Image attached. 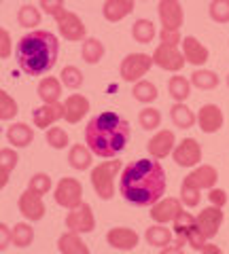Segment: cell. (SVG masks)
<instances>
[{"instance_id": "6da1fadb", "label": "cell", "mask_w": 229, "mask_h": 254, "mask_svg": "<svg viewBox=\"0 0 229 254\" xmlns=\"http://www.w3.org/2000/svg\"><path fill=\"white\" fill-rule=\"evenodd\" d=\"M165 170L157 159H136L125 165L119 178V193L132 205H153L165 193Z\"/></svg>"}, {"instance_id": "7a4b0ae2", "label": "cell", "mask_w": 229, "mask_h": 254, "mask_svg": "<svg viewBox=\"0 0 229 254\" xmlns=\"http://www.w3.org/2000/svg\"><path fill=\"white\" fill-rule=\"evenodd\" d=\"M60 55V41L49 30H30L15 47V62L23 74L43 76L55 66Z\"/></svg>"}, {"instance_id": "3957f363", "label": "cell", "mask_w": 229, "mask_h": 254, "mask_svg": "<svg viewBox=\"0 0 229 254\" xmlns=\"http://www.w3.org/2000/svg\"><path fill=\"white\" fill-rule=\"evenodd\" d=\"M130 123L117 113H100L89 119L85 127V144L93 155L113 159L128 146L130 142Z\"/></svg>"}, {"instance_id": "277c9868", "label": "cell", "mask_w": 229, "mask_h": 254, "mask_svg": "<svg viewBox=\"0 0 229 254\" xmlns=\"http://www.w3.org/2000/svg\"><path fill=\"white\" fill-rule=\"evenodd\" d=\"M121 170H123V163L119 161V159L102 161L91 170L89 180H91V187H93V190H96V195L100 197V199L108 201L110 197L115 195V178L119 176Z\"/></svg>"}, {"instance_id": "5b68a950", "label": "cell", "mask_w": 229, "mask_h": 254, "mask_svg": "<svg viewBox=\"0 0 229 254\" xmlns=\"http://www.w3.org/2000/svg\"><path fill=\"white\" fill-rule=\"evenodd\" d=\"M53 199H55V203L62 205V208H66V210H73V208H76V205H81L83 203L81 180L64 176L53 189Z\"/></svg>"}, {"instance_id": "8992f818", "label": "cell", "mask_w": 229, "mask_h": 254, "mask_svg": "<svg viewBox=\"0 0 229 254\" xmlns=\"http://www.w3.org/2000/svg\"><path fill=\"white\" fill-rule=\"evenodd\" d=\"M151 68H153V58L149 53H130L121 60L119 74L125 83H138Z\"/></svg>"}, {"instance_id": "52a82bcc", "label": "cell", "mask_w": 229, "mask_h": 254, "mask_svg": "<svg viewBox=\"0 0 229 254\" xmlns=\"http://www.w3.org/2000/svg\"><path fill=\"white\" fill-rule=\"evenodd\" d=\"M66 229L73 233H91L93 229H96V216H93V210L89 203H81L73 208L68 214H66Z\"/></svg>"}, {"instance_id": "ba28073f", "label": "cell", "mask_w": 229, "mask_h": 254, "mask_svg": "<svg viewBox=\"0 0 229 254\" xmlns=\"http://www.w3.org/2000/svg\"><path fill=\"white\" fill-rule=\"evenodd\" d=\"M55 23H58V30L60 34L66 38V41H85V34H87V30H85V23L83 19L78 17L76 13L73 11H60L55 15Z\"/></svg>"}, {"instance_id": "9c48e42d", "label": "cell", "mask_w": 229, "mask_h": 254, "mask_svg": "<svg viewBox=\"0 0 229 254\" xmlns=\"http://www.w3.org/2000/svg\"><path fill=\"white\" fill-rule=\"evenodd\" d=\"M153 66H159L161 70H168V72H180L185 66V58L183 53L178 51V47L174 45H157V49L153 51Z\"/></svg>"}, {"instance_id": "30bf717a", "label": "cell", "mask_w": 229, "mask_h": 254, "mask_svg": "<svg viewBox=\"0 0 229 254\" xmlns=\"http://www.w3.org/2000/svg\"><path fill=\"white\" fill-rule=\"evenodd\" d=\"M202 155H204L202 146L195 138H185L172 150V159H174V163L180 165V168H195V165H200Z\"/></svg>"}, {"instance_id": "8fae6325", "label": "cell", "mask_w": 229, "mask_h": 254, "mask_svg": "<svg viewBox=\"0 0 229 254\" xmlns=\"http://www.w3.org/2000/svg\"><path fill=\"white\" fill-rule=\"evenodd\" d=\"M223 220H225V212H223V208H217V205H208V208H204L195 216L197 229H200L202 235L206 237V240L217 237L221 225H223Z\"/></svg>"}, {"instance_id": "7c38bea8", "label": "cell", "mask_w": 229, "mask_h": 254, "mask_svg": "<svg viewBox=\"0 0 229 254\" xmlns=\"http://www.w3.org/2000/svg\"><path fill=\"white\" fill-rule=\"evenodd\" d=\"M157 13H159L161 28L165 30H180V26L185 21V11L178 0H159Z\"/></svg>"}, {"instance_id": "4fadbf2b", "label": "cell", "mask_w": 229, "mask_h": 254, "mask_svg": "<svg viewBox=\"0 0 229 254\" xmlns=\"http://www.w3.org/2000/svg\"><path fill=\"white\" fill-rule=\"evenodd\" d=\"M17 208H19V214L28 222H38L45 218V203H43V197L32 193V190H23L19 195V201H17Z\"/></svg>"}, {"instance_id": "5bb4252c", "label": "cell", "mask_w": 229, "mask_h": 254, "mask_svg": "<svg viewBox=\"0 0 229 254\" xmlns=\"http://www.w3.org/2000/svg\"><path fill=\"white\" fill-rule=\"evenodd\" d=\"M176 146V136L172 129H159L155 136L149 140L147 150H149V157L151 159H165L168 155H172V150Z\"/></svg>"}, {"instance_id": "9a60e30c", "label": "cell", "mask_w": 229, "mask_h": 254, "mask_svg": "<svg viewBox=\"0 0 229 254\" xmlns=\"http://www.w3.org/2000/svg\"><path fill=\"white\" fill-rule=\"evenodd\" d=\"M180 212H183V203L178 197H165V199L161 197L159 201L151 205V218L157 225H165V222L174 220Z\"/></svg>"}, {"instance_id": "2e32d148", "label": "cell", "mask_w": 229, "mask_h": 254, "mask_svg": "<svg viewBox=\"0 0 229 254\" xmlns=\"http://www.w3.org/2000/svg\"><path fill=\"white\" fill-rule=\"evenodd\" d=\"M195 119H197V125H200V129L204 133H217L225 123L223 110H221L217 104H204Z\"/></svg>"}, {"instance_id": "e0dca14e", "label": "cell", "mask_w": 229, "mask_h": 254, "mask_svg": "<svg viewBox=\"0 0 229 254\" xmlns=\"http://www.w3.org/2000/svg\"><path fill=\"white\" fill-rule=\"evenodd\" d=\"M106 242L115 250H134L140 244V235L130 227H115L106 233Z\"/></svg>"}, {"instance_id": "ac0fdd59", "label": "cell", "mask_w": 229, "mask_h": 254, "mask_svg": "<svg viewBox=\"0 0 229 254\" xmlns=\"http://www.w3.org/2000/svg\"><path fill=\"white\" fill-rule=\"evenodd\" d=\"M217 180H219L217 168H212V165H197L193 172H189V176L183 182L189 187L200 189V190H210L217 185Z\"/></svg>"}, {"instance_id": "d6986e66", "label": "cell", "mask_w": 229, "mask_h": 254, "mask_svg": "<svg viewBox=\"0 0 229 254\" xmlns=\"http://www.w3.org/2000/svg\"><path fill=\"white\" fill-rule=\"evenodd\" d=\"M180 45H183V58H185V62L193 64L195 68H202L204 64L208 62V58H210L208 47L202 45L195 36H185L183 41H180Z\"/></svg>"}, {"instance_id": "ffe728a7", "label": "cell", "mask_w": 229, "mask_h": 254, "mask_svg": "<svg viewBox=\"0 0 229 254\" xmlns=\"http://www.w3.org/2000/svg\"><path fill=\"white\" fill-rule=\"evenodd\" d=\"M32 119H34V127L47 131V127H51L53 123H58L60 119H64V104L55 102V104H43V106H38V108H34Z\"/></svg>"}, {"instance_id": "44dd1931", "label": "cell", "mask_w": 229, "mask_h": 254, "mask_svg": "<svg viewBox=\"0 0 229 254\" xmlns=\"http://www.w3.org/2000/svg\"><path fill=\"white\" fill-rule=\"evenodd\" d=\"M89 113V100L81 93L68 95L64 102V119L68 123H78L81 119Z\"/></svg>"}, {"instance_id": "7402d4cb", "label": "cell", "mask_w": 229, "mask_h": 254, "mask_svg": "<svg viewBox=\"0 0 229 254\" xmlns=\"http://www.w3.org/2000/svg\"><path fill=\"white\" fill-rule=\"evenodd\" d=\"M134 4H136V0H104L102 15H104L106 21L117 23V21L125 19L134 11Z\"/></svg>"}, {"instance_id": "603a6c76", "label": "cell", "mask_w": 229, "mask_h": 254, "mask_svg": "<svg viewBox=\"0 0 229 254\" xmlns=\"http://www.w3.org/2000/svg\"><path fill=\"white\" fill-rule=\"evenodd\" d=\"M6 140L15 148H26L34 142V129L28 123H13L6 129Z\"/></svg>"}, {"instance_id": "cb8c5ba5", "label": "cell", "mask_w": 229, "mask_h": 254, "mask_svg": "<svg viewBox=\"0 0 229 254\" xmlns=\"http://www.w3.org/2000/svg\"><path fill=\"white\" fill-rule=\"evenodd\" d=\"M36 93L43 104H55V102H60L62 95V81L55 76H43L36 87Z\"/></svg>"}, {"instance_id": "d4e9b609", "label": "cell", "mask_w": 229, "mask_h": 254, "mask_svg": "<svg viewBox=\"0 0 229 254\" xmlns=\"http://www.w3.org/2000/svg\"><path fill=\"white\" fill-rule=\"evenodd\" d=\"M58 250L60 254H89V246L81 240L78 233L66 231L58 237Z\"/></svg>"}, {"instance_id": "484cf974", "label": "cell", "mask_w": 229, "mask_h": 254, "mask_svg": "<svg viewBox=\"0 0 229 254\" xmlns=\"http://www.w3.org/2000/svg\"><path fill=\"white\" fill-rule=\"evenodd\" d=\"M172 222H174V227H172V233L176 235V246H180V248H183V246L187 244V235L197 227L195 216L183 210V212H180Z\"/></svg>"}, {"instance_id": "4316f807", "label": "cell", "mask_w": 229, "mask_h": 254, "mask_svg": "<svg viewBox=\"0 0 229 254\" xmlns=\"http://www.w3.org/2000/svg\"><path fill=\"white\" fill-rule=\"evenodd\" d=\"M170 119H172V123H174L176 127H180V129H191V127L197 123L193 110L189 108L185 102H174V104H172Z\"/></svg>"}, {"instance_id": "83f0119b", "label": "cell", "mask_w": 229, "mask_h": 254, "mask_svg": "<svg viewBox=\"0 0 229 254\" xmlns=\"http://www.w3.org/2000/svg\"><path fill=\"white\" fill-rule=\"evenodd\" d=\"M145 240L149 242V246H155V248H165V246H170L172 240H174V233L170 231L165 225H151L145 231Z\"/></svg>"}, {"instance_id": "f1b7e54d", "label": "cell", "mask_w": 229, "mask_h": 254, "mask_svg": "<svg viewBox=\"0 0 229 254\" xmlns=\"http://www.w3.org/2000/svg\"><path fill=\"white\" fill-rule=\"evenodd\" d=\"M189 81H191V87H197L202 91H210V89H217L221 78L217 72H212L208 68H195Z\"/></svg>"}, {"instance_id": "f546056e", "label": "cell", "mask_w": 229, "mask_h": 254, "mask_svg": "<svg viewBox=\"0 0 229 254\" xmlns=\"http://www.w3.org/2000/svg\"><path fill=\"white\" fill-rule=\"evenodd\" d=\"M91 150L87 148V144H75L68 150V163L70 168H75L78 172H85L91 168Z\"/></svg>"}, {"instance_id": "4dcf8cb0", "label": "cell", "mask_w": 229, "mask_h": 254, "mask_svg": "<svg viewBox=\"0 0 229 254\" xmlns=\"http://www.w3.org/2000/svg\"><path fill=\"white\" fill-rule=\"evenodd\" d=\"M157 36L155 23L151 19H136L132 26V38L140 45H149L153 43V38Z\"/></svg>"}, {"instance_id": "1f68e13d", "label": "cell", "mask_w": 229, "mask_h": 254, "mask_svg": "<svg viewBox=\"0 0 229 254\" xmlns=\"http://www.w3.org/2000/svg\"><path fill=\"white\" fill-rule=\"evenodd\" d=\"M104 43L100 41V38H85L83 45H81V55H83V60L87 62V64H98L102 58H104Z\"/></svg>"}, {"instance_id": "d6a6232c", "label": "cell", "mask_w": 229, "mask_h": 254, "mask_svg": "<svg viewBox=\"0 0 229 254\" xmlns=\"http://www.w3.org/2000/svg\"><path fill=\"white\" fill-rule=\"evenodd\" d=\"M132 95H134V100H138L142 102V104H153V102L159 98V91H157V87L151 83V81H138V83H134V89H132Z\"/></svg>"}, {"instance_id": "836d02e7", "label": "cell", "mask_w": 229, "mask_h": 254, "mask_svg": "<svg viewBox=\"0 0 229 254\" xmlns=\"http://www.w3.org/2000/svg\"><path fill=\"white\" fill-rule=\"evenodd\" d=\"M168 91L174 102H185V100H189V95H191V81L180 74H174L168 83Z\"/></svg>"}, {"instance_id": "e575fe53", "label": "cell", "mask_w": 229, "mask_h": 254, "mask_svg": "<svg viewBox=\"0 0 229 254\" xmlns=\"http://www.w3.org/2000/svg\"><path fill=\"white\" fill-rule=\"evenodd\" d=\"M11 242L17 246V248H28L30 244L34 242V229L30 222H17L11 229Z\"/></svg>"}, {"instance_id": "d590c367", "label": "cell", "mask_w": 229, "mask_h": 254, "mask_svg": "<svg viewBox=\"0 0 229 254\" xmlns=\"http://www.w3.org/2000/svg\"><path fill=\"white\" fill-rule=\"evenodd\" d=\"M41 19H43V15L34 4H23L17 11V23L21 28H36L41 23Z\"/></svg>"}, {"instance_id": "8d00e7d4", "label": "cell", "mask_w": 229, "mask_h": 254, "mask_svg": "<svg viewBox=\"0 0 229 254\" xmlns=\"http://www.w3.org/2000/svg\"><path fill=\"white\" fill-rule=\"evenodd\" d=\"M138 123H140L142 129L155 131L157 127L161 125V113H159L157 108H153V106L142 108V110H140V115H138Z\"/></svg>"}, {"instance_id": "74e56055", "label": "cell", "mask_w": 229, "mask_h": 254, "mask_svg": "<svg viewBox=\"0 0 229 254\" xmlns=\"http://www.w3.org/2000/svg\"><path fill=\"white\" fill-rule=\"evenodd\" d=\"M19 113V106L4 89H0V121H11Z\"/></svg>"}, {"instance_id": "f35d334b", "label": "cell", "mask_w": 229, "mask_h": 254, "mask_svg": "<svg viewBox=\"0 0 229 254\" xmlns=\"http://www.w3.org/2000/svg\"><path fill=\"white\" fill-rule=\"evenodd\" d=\"M208 15L215 23H229V0H210Z\"/></svg>"}, {"instance_id": "ab89813d", "label": "cell", "mask_w": 229, "mask_h": 254, "mask_svg": "<svg viewBox=\"0 0 229 254\" xmlns=\"http://www.w3.org/2000/svg\"><path fill=\"white\" fill-rule=\"evenodd\" d=\"M60 81L68 89H78L83 85V72L76 66H64L60 72Z\"/></svg>"}, {"instance_id": "60d3db41", "label": "cell", "mask_w": 229, "mask_h": 254, "mask_svg": "<svg viewBox=\"0 0 229 254\" xmlns=\"http://www.w3.org/2000/svg\"><path fill=\"white\" fill-rule=\"evenodd\" d=\"M51 187H53V180H51L49 174H45V172H38V174H34V176L30 178V182H28V189L32 190V193L41 195V197L49 193Z\"/></svg>"}, {"instance_id": "b9f144b4", "label": "cell", "mask_w": 229, "mask_h": 254, "mask_svg": "<svg viewBox=\"0 0 229 254\" xmlns=\"http://www.w3.org/2000/svg\"><path fill=\"white\" fill-rule=\"evenodd\" d=\"M68 142H70V138H68L66 129H62V127H53V125L47 129V144H49L51 148L64 150L68 146Z\"/></svg>"}, {"instance_id": "7bdbcfd3", "label": "cell", "mask_w": 229, "mask_h": 254, "mask_svg": "<svg viewBox=\"0 0 229 254\" xmlns=\"http://www.w3.org/2000/svg\"><path fill=\"white\" fill-rule=\"evenodd\" d=\"M200 199H202V190L195 189V187H189V185H180V203L187 205V208H195L200 205Z\"/></svg>"}, {"instance_id": "ee69618b", "label": "cell", "mask_w": 229, "mask_h": 254, "mask_svg": "<svg viewBox=\"0 0 229 254\" xmlns=\"http://www.w3.org/2000/svg\"><path fill=\"white\" fill-rule=\"evenodd\" d=\"M17 161H19V155L13 148H0V172L11 174L17 168Z\"/></svg>"}, {"instance_id": "f6af8a7d", "label": "cell", "mask_w": 229, "mask_h": 254, "mask_svg": "<svg viewBox=\"0 0 229 254\" xmlns=\"http://www.w3.org/2000/svg\"><path fill=\"white\" fill-rule=\"evenodd\" d=\"M11 53H13V41H11V34H9V30L0 28V60L11 58Z\"/></svg>"}, {"instance_id": "bcb514c9", "label": "cell", "mask_w": 229, "mask_h": 254, "mask_svg": "<svg viewBox=\"0 0 229 254\" xmlns=\"http://www.w3.org/2000/svg\"><path fill=\"white\" fill-rule=\"evenodd\" d=\"M159 41L163 45H174V47H178L180 41H183V38H180V30H165V28H161Z\"/></svg>"}, {"instance_id": "7dc6e473", "label": "cell", "mask_w": 229, "mask_h": 254, "mask_svg": "<svg viewBox=\"0 0 229 254\" xmlns=\"http://www.w3.org/2000/svg\"><path fill=\"white\" fill-rule=\"evenodd\" d=\"M208 199H210V205H217V208H225L227 205V193L223 189H215L212 187L208 190Z\"/></svg>"}, {"instance_id": "c3c4849f", "label": "cell", "mask_w": 229, "mask_h": 254, "mask_svg": "<svg viewBox=\"0 0 229 254\" xmlns=\"http://www.w3.org/2000/svg\"><path fill=\"white\" fill-rule=\"evenodd\" d=\"M206 242H208V240H206V237H204V235H202V231H200V229H197V227L193 229V231H191V233H189V235H187V244H189V246H191V248H193V250H197V252H200V250L204 248V246H206Z\"/></svg>"}, {"instance_id": "681fc988", "label": "cell", "mask_w": 229, "mask_h": 254, "mask_svg": "<svg viewBox=\"0 0 229 254\" xmlns=\"http://www.w3.org/2000/svg\"><path fill=\"white\" fill-rule=\"evenodd\" d=\"M38 2H41V9L47 15H51V17H55L60 11H64V2L62 0H38Z\"/></svg>"}, {"instance_id": "f907efd6", "label": "cell", "mask_w": 229, "mask_h": 254, "mask_svg": "<svg viewBox=\"0 0 229 254\" xmlns=\"http://www.w3.org/2000/svg\"><path fill=\"white\" fill-rule=\"evenodd\" d=\"M11 246V227L0 222V252H4Z\"/></svg>"}, {"instance_id": "816d5d0a", "label": "cell", "mask_w": 229, "mask_h": 254, "mask_svg": "<svg viewBox=\"0 0 229 254\" xmlns=\"http://www.w3.org/2000/svg\"><path fill=\"white\" fill-rule=\"evenodd\" d=\"M159 254H185V250L180 248V246H165V248H161L159 250Z\"/></svg>"}, {"instance_id": "f5cc1de1", "label": "cell", "mask_w": 229, "mask_h": 254, "mask_svg": "<svg viewBox=\"0 0 229 254\" xmlns=\"http://www.w3.org/2000/svg\"><path fill=\"white\" fill-rule=\"evenodd\" d=\"M202 254H223V250H221L219 246H215V244L206 242V246H204V248H202Z\"/></svg>"}, {"instance_id": "db71d44e", "label": "cell", "mask_w": 229, "mask_h": 254, "mask_svg": "<svg viewBox=\"0 0 229 254\" xmlns=\"http://www.w3.org/2000/svg\"><path fill=\"white\" fill-rule=\"evenodd\" d=\"M6 182H9V174H6V172H0V190L6 187Z\"/></svg>"}, {"instance_id": "11a10c76", "label": "cell", "mask_w": 229, "mask_h": 254, "mask_svg": "<svg viewBox=\"0 0 229 254\" xmlns=\"http://www.w3.org/2000/svg\"><path fill=\"white\" fill-rule=\"evenodd\" d=\"M225 81H227V87H229V74H227V78H225Z\"/></svg>"}, {"instance_id": "9f6ffc18", "label": "cell", "mask_w": 229, "mask_h": 254, "mask_svg": "<svg viewBox=\"0 0 229 254\" xmlns=\"http://www.w3.org/2000/svg\"><path fill=\"white\" fill-rule=\"evenodd\" d=\"M62 2H64V0H62Z\"/></svg>"}, {"instance_id": "6f0895ef", "label": "cell", "mask_w": 229, "mask_h": 254, "mask_svg": "<svg viewBox=\"0 0 229 254\" xmlns=\"http://www.w3.org/2000/svg\"><path fill=\"white\" fill-rule=\"evenodd\" d=\"M0 2H2V0H0Z\"/></svg>"}]
</instances>
